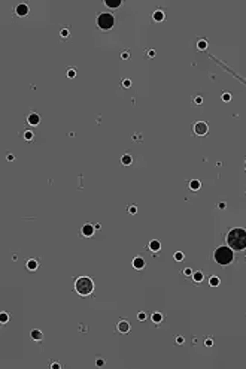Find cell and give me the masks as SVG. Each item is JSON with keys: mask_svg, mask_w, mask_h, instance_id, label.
Wrapping results in <instances>:
<instances>
[{"mask_svg": "<svg viewBox=\"0 0 246 369\" xmlns=\"http://www.w3.org/2000/svg\"><path fill=\"white\" fill-rule=\"evenodd\" d=\"M227 244L231 250L242 251L246 248V230L245 229H233L227 235Z\"/></svg>", "mask_w": 246, "mask_h": 369, "instance_id": "obj_1", "label": "cell"}, {"mask_svg": "<svg viewBox=\"0 0 246 369\" xmlns=\"http://www.w3.org/2000/svg\"><path fill=\"white\" fill-rule=\"evenodd\" d=\"M213 257H215V260H216L218 265L225 266V265H228V263L233 262L234 253H233V250H231L230 247H219V248H216Z\"/></svg>", "mask_w": 246, "mask_h": 369, "instance_id": "obj_2", "label": "cell"}, {"mask_svg": "<svg viewBox=\"0 0 246 369\" xmlns=\"http://www.w3.org/2000/svg\"><path fill=\"white\" fill-rule=\"evenodd\" d=\"M75 290H76V293L81 296H88V295H91L93 290H94V282L87 276H81L76 280V282H75Z\"/></svg>", "mask_w": 246, "mask_h": 369, "instance_id": "obj_3", "label": "cell"}, {"mask_svg": "<svg viewBox=\"0 0 246 369\" xmlns=\"http://www.w3.org/2000/svg\"><path fill=\"white\" fill-rule=\"evenodd\" d=\"M115 24V18L112 14H108V12H103L99 15V18H97V26H99L101 30H109L112 28Z\"/></svg>", "mask_w": 246, "mask_h": 369, "instance_id": "obj_4", "label": "cell"}, {"mask_svg": "<svg viewBox=\"0 0 246 369\" xmlns=\"http://www.w3.org/2000/svg\"><path fill=\"white\" fill-rule=\"evenodd\" d=\"M207 130H209V126L204 121H198V123H196V126H194V133L198 134V136H204L207 133Z\"/></svg>", "mask_w": 246, "mask_h": 369, "instance_id": "obj_5", "label": "cell"}, {"mask_svg": "<svg viewBox=\"0 0 246 369\" xmlns=\"http://www.w3.org/2000/svg\"><path fill=\"white\" fill-rule=\"evenodd\" d=\"M116 330L118 332H121V333H127L130 330V324H128V321H125V320H121L118 323V326H116Z\"/></svg>", "mask_w": 246, "mask_h": 369, "instance_id": "obj_6", "label": "cell"}, {"mask_svg": "<svg viewBox=\"0 0 246 369\" xmlns=\"http://www.w3.org/2000/svg\"><path fill=\"white\" fill-rule=\"evenodd\" d=\"M15 14L19 15V17H24V15H27V14H28V6H27V5H24V3L18 5L17 7H15Z\"/></svg>", "mask_w": 246, "mask_h": 369, "instance_id": "obj_7", "label": "cell"}, {"mask_svg": "<svg viewBox=\"0 0 246 369\" xmlns=\"http://www.w3.org/2000/svg\"><path fill=\"white\" fill-rule=\"evenodd\" d=\"M94 226H91V224H84L82 226V230H81V233L84 236H93V233H94Z\"/></svg>", "mask_w": 246, "mask_h": 369, "instance_id": "obj_8", "label": "cell"}, {"mask_svg": "<svg viewBox=\"0 0 246 369\" xmlns=\"http://www.w3.org/2000/svg\"><path fill=\"white\" fill-rule=\"evenodd\" d=\"M27 123L32 124V126H37V124L40 123V117L37 115V114H30V115L27 117Z\"/></svg>", "mask_w": 246, "mask_h": 369, "instance_id": "obj_9", "label": "cell"}, {"mask_svg": "<svg viewBox=\"0 0 246 369\" xmlns=\"http://www.w3.org/2000/svg\"><path fill=\"white\" fill-rule=\"evenodd\" d=\"M30 338H32V339H34V341H42V339H43V333L40 332V330L34 329V330H32V332H30Z\"/></svg>", "mask_w": 246, "mask_h": 369, "instance_id": "obj_10", "label": "cell"}, {"mask_svg": "<svg viewBox=\"0 0 246 369\" xmlns=\"http://www.w3.org/2000/svg\"><path fill=\"white\" fill-rule=\"evenodd\" d=\"M133 266L136 268V269H143V266H145V260L142 259V257H136L133 260Z\"/></svg>", "mask_w": 246, "mask_h": 369, "instance_id": "obj_11", "label": "cell"}, {"mask_svg": "<svg viewBox=\"0 0 246 369\" xmlns=\"http://www.w3.org/2000/svg\"><path fill=\"white\" fill-rule=\"evenodd\" d=\"M160 248H161V244L158 241H151V242H149V250L151 251L157 253V251H160Z\"/></svg>", "mask_w": 246, "mask_h": 369, "instance_id": "obj_12", "label": "cell"}, {"mask_svg": "<svg viewBox=\"0 0 246 369\" xmlns=\"http://www.w3.org/2000/svg\"><path fill=\"white\" fill-rule=\"evenodd\" d=\"M152 20L157 21V22L163 21V20H164V12H163V11H155V12L152 14Z\"/></svg>", "mask_w": 246, "mask_h": 369, "instance_id": "obj_13", "label": "cell"}, {"mask_svg": "<svg viewBox=\"0 0 246 369\" xmlns=\"http://www.w3.org/2000/svg\"><path fill=\"white\" fill-rule=\"evenodd\" d=\"M104 5L108 7H118L121 6V0H104Z\"/></svg>", "mask_w": 246, "mask_h": 369, "instance_id": "obj_14", "label": "cell"}, {"mask_svg": "<svg viewBox=\"0 0 246 369\" xmlns=\"http://www.w3.org/2000/svg\"><path fill=\"white\" fill-rule=\"evenodd\" d=\"M200 187H201V184H200V181L198 179H192V181L190 182V188L192 191H197V190H200Z\"/></svg>", "mask_w": 246, "mask_h": 369, "instance_id": "obj_15", "label": "cell"}, {"mask_svg": "<svg viewBox=\"0 0 246 369\" xmlns=\"http://www.w3.org/2000/svg\"><path fill=\"white\" fill-rule=\"evenodd\" d=\"M131 162H133V159H131V155H130V154H125V155H122V159H121V163L124 164V166H130V164H131Z\"/></svg>", "mask_w": 246, "mask_h": 369, "instance_id": "obj_16", "label": "cell"}, {"mask_svg": "<svg viewBox=\"0 0 246 369\" xmlns=\"http://www.w3.org/2000/svg\"><path fill=\"white\" fill-rule=\"evenodd\" d=\"M27 269H30V270H36V269H37V260L30 259V260L27 262Z\"/></svg>", "mask_w": 246, "mask_h": 369, "instance_id": "obj_17", "label": "cell"}, {"mask_svg": "<svg viewBox=\"0 0 246 369\" xmlns=\"http://www.w3.org/2000/svg\"><path fill=\"white\" fill-rule=\"evenodd\" d=\"M151 318H152V321L154 323H161L163 321V314H160V312H154L152 315H151Z\"/></svg>", "mask_w": 246, "mask_h": 369, "instance_id": "obj_18", "label": "cell"}, {"mask_svg": "<svg viewBox=\"0 0 246 369\" xmlns=\"http://www.w3.org/2000/svg\"><path fill=\"white\" fill-rule=\"evenodd\" d=\"M219 278L218 276H210V280H209V285H212V287H216V285H219Z\"/></svg>", "mask_w": 246, "mask_h": 369, "instance_id": "obj_19", "label": "cell"}, {"mask_svg": "<svg viewBox=\"0 0 246 369\" xmlns=\"http://www.w3.org/2000/svg\"><path fill=\"white\" fill-rule=\"evenodd\" d=\"M192 278H194V281H196V282H201V281H203V272H200V270H198V272L192 274Z\"/></svg>", "mask_w": 246, "mask_h": 369, "instance_id": "obj_20", "label": "cell"}, {"mask_svg": "<svg viewBox=\"0 0 246 369\" xmlns=\"http://www.w3.org/2000/svg\"><path fill=\"white\" fill-rule=\"evenodd\" d=\"M197 48H198V49H201V51H204V49L207 48V42H206V41H203V39L198 41V42H197Z\"/></svg>", "mask_w": 246, "mask_h": 369, "instance_id": "obj_21", "label": "cell"}, {"mask_svg": "<svg viewBox=\"0 0 246 369\" xmlns=\"http://www.w3.org/2000/svg\"><path fill=\"white\" fill-rule=\"evenodd\" d=\"M7 320H9V315H7V312H2V314H0V323H2V324L7 323Z\"/></svg>", "mask_w": 246, "mask_h": 369, "instance_id": "obj_22", "label": "cell"}, {"mask_svg": "<svg viewBox=\"0 0 246 369\" xmlns=\"http://www.w3.org/2000/svg\"><path fill=\"white\" fill-rule=\"evenodd\" d=\"M24 139H26V141H32V139H33V132L26 130V132H24Z\"/></svg>", "mask_w": 246, "mask_h": 369, "instance_id": "obj_23", "label": "cell"}, {"mask_svg": "<svg viewBox=\"0 0 246 369\" xmlns=\"http://www.w3.org/2000/svg\"><path fill=\"white\" fill-rule=\"evenodd\" d=\"M66 75H67V78H75V76H76V70H75V69H67Z\"/></svg>", "mask_w": 246, "mask_h": 369, "instance_id": "obj_24", "label": "cell"}, {"mask_svg": "<svg viewBox=\"0 0 246 369\" xmlns=\"http://www.w3.org/2000/svg\"><path fill=\"white\" fill-rule=\"evenodd\" d=\"M175 260H177V262H182V260H183V253H181V251L175 253Z\"/></svg>", "mask_w": 246, "mask_h": 369, "instance_id": "obj_25", "label": "cell"}, {"mask_svg": "<svg viewBox=\"0 0 246 369\" xmlns=\"http://www.w3.org/2000/svg\"><path fill=\"white\" fill-rule=\"evenodd\" d=\"M222 100H224V102H230V100H231V94H230V93H224V94H222Z\"/></svg>", "mask_w": 246, "mask_h": 369, "instance_id": "obj_26", "label": "cell"}, {"mask_svg": "<svg viewBox=\"0 0 246 369\" xmlns=\"http://www.w3.org/2000/svg\"><path fill=\"white\" fill-rule=\"evenodd\" d=\"M61 37H63V39L69 37V30H67V28H63V30H61Z\"/></svg>", "mask_w": 246, "mask_h": 369, "instance_id": "obj_27", "label": "cell"}, {"mask_svg": "<svg viewBox=\"0 0 246 369\" xmlns=\"http://www.w3.org/2000/svg\"><path fill=\"white\" fill-rule=\"evenodd\" d=\"M137 318H139L140 321H145V320H146V314H145V312H139V314H137Z\"/></svg>", "mask_w": 246, "mask_h": 369, "instance_id": "obj_28", "label": "cell"}, {"mask_svg": "<svg viewBox=\"0 0 246 369\" xmlns=\"http://www.w3.org/2000/svg\"><path fill=\"white\" fill-rule=\"evenodd\" d=\"M130 85H131V81H130V79H124V81H122V87L128 88Z\"/></svg>", "mask_w": 246, "mask_h": 369, "instance_id": "obj_29", "label": "cell"}, {"mask_svg": "<svg viewBox=\"0 0 246 369\" xmlns=\"http://www.w3.org/2000/svg\"><path fill=\"white\" fill-rule=\"evenodd\" d=\"M95 365H97V366H103V365H104V360H103V359H97Z\"/></svg>", "mask_w": 246, "mask_h": 369, "instance_id": "obj_30", "label": "cell"}, {"mask_svg": "<svg viewBox=\"0 0 246 369\" xmlns=\"http://www.w3.org/2000/svg\"><path fill=\"white\" fill-rule=\"evenodd\" d=\"M194 102H196L197 105H201V103H203V99H201V97L198 96V97H196V99H194Z\"/></svg>", "mask_w": 246, "mask_h": 369, "instance_id": "obj_31", "label": "cell"}, {"mask_svg": "<svg viewBox=\"0 0 246 369\" xmlns=\"http://www.w3.org/2000/svg\"><path fill=\"white\" fill-rule=\"evenodd\" d=\"M136 211H137L136 206H130V208H128V212H130V214H136Z\"/></svg>", "mask_w": 246, "mask_h": 369, "instance_id": "obj_32", "label": "cell"}, {"mask_svg": "<svg viewBox=\"0 0 246 369\" xmlns=\"http://www.w3.org/2000/svg\"><path fill=\"white\" fill-rule=\"evenodd\" d=\"M183 274H185V275H186V276H188V275H191V274H192V270H191V269H190V268H186V269H185V270H183Z\"/></svg>", "mask_w": 246, "mask_h": 369, "instance_id": "obj_33", "label": "cell"}, {"mask_svg": "<svg viewBox=\"0 0 246 369\" xmlns=\"http://www.w3.org/2000/svg\"><path fill=\"white\" fill-rule=\"evenodd\" d=\"M176 342H177L179 345L183 344V338H182V336H177V338H176Z\"/></svg>", "mask_w": 246, "mask_h": 369, "instance_id": "obj_34", "label": "cell"}, {"mask_svg": "<svg viewBox=\"0 0 246 369\" xmlns=\"http://www.w3.org/2000/svg\"><path fill=\"white\" fill-rule=\"evenodd\" d=\"M212 345H213L212 339H206V347H212Z\"/></svg>", "mask_w": 246, "mask_h": 369, "instance_id": "obj_35", "label": "cell"}, {"mask_svg": "<svg viewBox=\"0 0 246 369\" xmlns=\"http://www.w3.org/2000/svg\"><path fill=\"white\" fill-rule=\"evenodd\" d=\"M121 57H122L124 60H127V58L130 57V54H128V52H122V55H121Z\"/></svg>", "mask_w": 246, "mask_h": 369, "instance_id": "obj_36", "label": "cell"}, {"mask_svg": "<svg viewBox=\"0 0 246 369\" xmlns=\"http://www.w3.org/2000/svg\"><path fill=\"white\" fill-rule=\"evenodd\" d=\"M6 159H7V160H9V162H12V160H13V159H15V157H13V155H12V154H7V155H6Z\"/></svg>", "mask_w": 246, "mask_h": 369, "instance_id": "obj_37", "label": "cell"}, {"mask_svg": "<svg viewBox=\"0 0 246 369\" xmlns=\"http://www.w3.org/2000/svg\"><path fill=\"white\" fill-rule=\"evenodd\" d=\"M148 55H149V57H155V51H152V49L148 51Z\"/></svg>", "mask_w": 246, "mask_h": 369, "instance_id": "obj_38", "label": "cell"}, {"mask_svg": "<svg viewBox=\"0 0 246 369\" xmlns=\"http://www.w3.org/2000/svg\"><path fill=\"white\" fill-rule=\"evenodd\" d=\"M51 368H52V369H60V365H58V363H52Z\"/></svg>", "mask_w": 246, "mask_h": 369, "instance_id": "obj_39", "label": "cell"}, {"mask_svg": "<svg viewBox=\"0 0 246 369\" xmlns=\"http://www.w3.org/2000/svg\"><path fill=\"white\" fill-rule=\"evenodd\" d=\"M245 170H246V163H245Z\"/></svg>", "mask_w": 246, "mask_h": 369, "instance_id": "obj_40", "label": "cell"}]
</instances>
